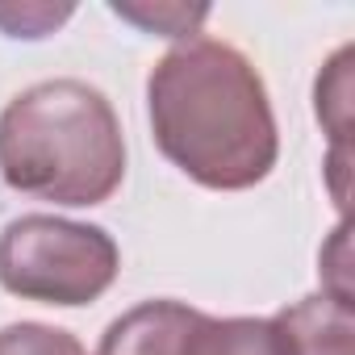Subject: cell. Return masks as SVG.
Wrapping results in <instances>:
<instances>
[{
    "mask_svg": "<svg viewBox=\"0 0 355 355\" xmlns=\"http://www.w3.org/2000/svg\"><path fill=\"white\" fill-rule=\"evenodd\" d=\"M155 146L189 180L243 193L268 180L280 155L276 113L255 63L218 38H184L146 80Z\"/></svg>",
    "mask_w": 355,
    "mask_h": 355,
    "instance_id": "6da1fadb",
    "label": "cell"
},
{
    "mask_svg": "<svg viewBox=\"0 0 355 355\" xmlns=\"http://www.w3.org/2000/svg\"><path fill=\"white\" fill-rule=\"evenodd\" d=\"M0 175L34 201L88 209L125 180V138L109 96L84 80H42L0 113Z\"/></svg>",
    "mask_w": 355,
    "mask_h": 355,
    "instance_id": "7a4b0ae2",
    "label": "cell"
},
{
    "mask_svg": "<svg viewBox=\"0 0 355 355\" xmlns=\"http://www.w3.org/2000/svg\"><path fill=\"white\" fill-rule=\"evenodd\" d=\"M109 230L55 214H26L0 230V288L42 305H88L117 280Z\"/></svg>",
    "mask_w": 355,
    "mask_h": 355,
    "instance_id": "3957f363",
    "label": "cell"
},
{
    "mask_svg": "<svg viewBox=\"0 0 355 355\" xmlns=\"http://www.w3.org/2000/svg\"><path fill=\"white\" fill-rule=\"evenodd\" d=\"M197 313L184 301H142L109 322L96 355H184Z\"/></svg>",
    "mask_w": 355,
    "mask_h": 355,
    "instance_id": "277c9868",
    "label": "cell"
},
{
    "mask_svg": "<svg viewBox=\"0 0 355 355\" xmlns=\"http://www.w3.org/2000/svg\"><path fill=\"white\" fill-rule=\"evenodd\" d=\"M293 355H355V305L326 293L301 297L272 318Z\"/></svg>",
    "mask_w": 355,
    "mask_h": 355,
    "instance_id": "5b68a950",
    "label": "cell"
},
{
    "mask_svg": "<svg viewBox=\"0 0 355 355\" xmlns=\"http://www.w3.org/2000/svg\"><path fill=\"white\" fill-rule=\"evenodd\" d=\"M184 355H293L272 318H209L197 313Z\"/></svg>",
    "mask_w": 355,
    "mask_h": 355,
    "instance_id": "8992f818",
    "label": "cell"
},
{
    "mask_svg": "<svg viewBox=\"0 0 355 355\" xmlns=\"http://www.w3.org/2000/svg\"><path fill=\"white\" fill-rule=\"evenodd\" d=\"M351 59H355V46H343L318 76V117L322 125L330 130L334 138V150L347 155V134H351Z\"/></svg>",
    "mask_w": 355,
    "mask_h": 355,
    "instance_id": "52a82bcc",
    "label": "cell"
},
{
    "mask_svg": "<svg viewBox=\"0 0 355 355\" xmlns=\"http://www.w3.org/2000/svg\"><path fill=\"white\" fill-rule=\"evenodd\" d=\"M0 355H88L84 343L46 322H13L0 330Z\"/></svg>",
    "mask_w": 355,
    "mask_h": 355,
    "instance_id": "ba28073f",
    "label": "cell"
},
{
    "mask_svg": "<svg viewBox=\"0 0 355 355\" xmlns=\"http://www.w3.org/2000/svg\"><path fill=\"white\" fill-rule=\"evenodd\" d=\"M109 9L117 17L142 26L146 34H159V38H189L209 17L205 5H197V9H189V5H109Z\"/></svg>",
    "mask_w": 355,
    "mask_h": 355,
    "instance_id": "9c48e42d",
    "label": "cell"
},
{
    "mask_svg": "<svg viewBox=\"0 0 355 355\" xmlns=\"http://www.w3.org/2000/svg\"><path fill=\"white\" fill-rule=\"evenodd\" d=\"M71 17V5H0V30L9 38H46Z\"/></svg>",
    "mask_w": 355,
    "mask_h": 355,
    "instance_id": "30bf717a",
    "label": "cell"
},
{
    "mask_svg": "<svg viewBox=\"0 0 355 355\" xmlns=\"http://www.w3.org/2000/svg\"><path fill=\"white\" fill-rule=\"evenodd\" d=\"M351 226H347V218L338 222V230L330 234V247L322 251V276H326V297H334V301H347L351 305V284H347V268H351Z\"/></svg>",
    "mask_w": 355,
    "mask_h": 355,
    "instance_id": "8fae6325",
    "label": "cell"
}]
</instances>
